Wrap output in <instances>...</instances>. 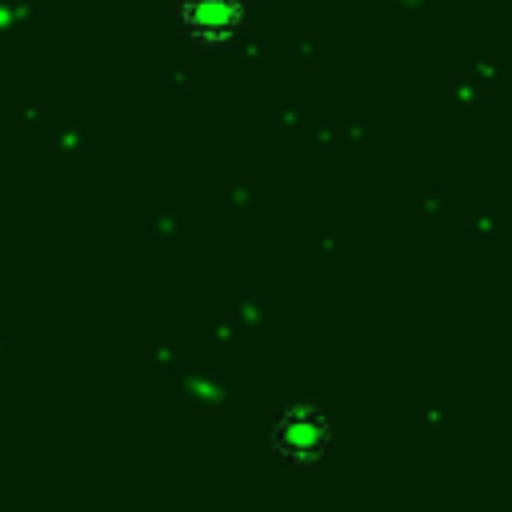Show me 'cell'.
Returning a JSON list of instances; mask_svg holds the SVG:
<instances>
[{
	"instance_id": "6da1fadb",
	"label": "cell",
	"mask_w": 512,
	"mask_h": 512,
	"mask_svg": "<svg viewBox=\"0 0 512 512\" xmlns=\"http://www.w3.org/2000/svg\"><path fill=\"white\" fill-rule=\"evenodd\" d=\"M176 16L196 40H228L248 20V0H176Z\"/></svg>"
}]
</instances>
